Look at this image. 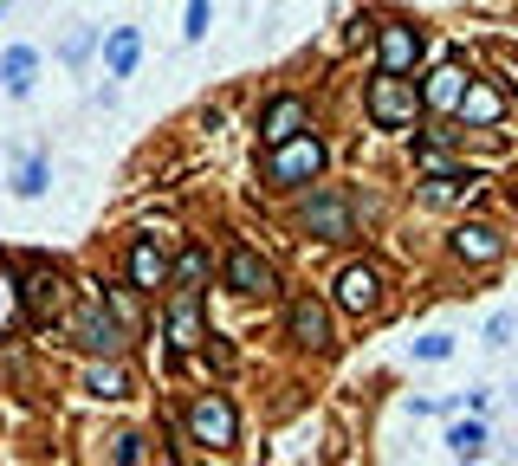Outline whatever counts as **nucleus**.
Instances as JSON below:
<instances>
[{
	"mask_svg": "<svg viewBox=\"0 0 518 466\" xmlns=\"http://www.w3.org/2000/svg\"><path fill=\"white\" fill-rule=\"evenodd\" d=\"M33 78H39V52L33 46H7V52H0V91H7V98H26Z\"/></svg>",
	"mask_w": 518,
	"mask_h": 466,
	"instance_id": "aec40b11",
	"label": "nucleus"
},
{
	"mask_svg": "<svg viewBox=\"0 0 518 466\" xmlns=\"http://www.w3.org/2000/svg\"><path fill=\"white\" fill-rule=\"evenodd\" d=\"M46 182H52V162L46 156H26L20 169H13V195H20V201H39V195H46Z\"/></svg>",
	"mask_w": 518,
	"mask_h": 466,
	"instance_id": "5701e85b",
	"label": "nucleus"
},
{
	"mask_svg": "<svg viewBox=\"0 0 518 466\" xmlns=\"http://www.w3.org/2000/svg\"><path fill=\"white\" fill-rule=\"evenodd\" d=\"M473 195H480V169H460V162L415 175V208H467Z\"/></svg>",
	"mask_w": 518,
	"mask_h": 466,
	"instance_id": "1a4fd4ad",
	"label": "nucleus"
},
{
	"mask_svg": "<svg viewBox=\"0 0 518 466\" xmlns=\"http://www.w3.org/2000/svg\"><path fill=\"white\" fill-rule=\"evenodd\" d=\"M285 337H292L298 350L324 356V350H331V305L311 298V292H292V298H285Z\"/></svg>",
	"mask_w": 518,
	"mask_h": 466,
	"instance_id": "9d476101",
	"label": "nucleus"
},
{
	"mask_svg": "<svg viewBox=\"0 0 518 466\" xmlns=\"http://www.w3.org/2000/svg\"><path fill=\"white\" fill-rule=\"evenodd\" d=\"M208 26H214V0H188V20H182V39H188V46H201V39H208Z\"/></svg>",
	"mask_w": 518,
	"mask_h": 466,
	"instance_id": "a878e982",
	"label": "nucleus"
},
{
	"mask_svg": "<svg viewBox=\"0 0 518 466\" xmlns=\"http://www.w3.org/2000/svg\"><path fill=\"white\" fill-rule=\"evenodd\" d=\"M182 434L195 447H208V454H227V447L240 441V415H234V402H227L221 389H201L195 402H188V415H182Z\"/></svg>",
	"mask_w": 518,
	"mask_h": 466,
	"instance_id": "7ed1b4c3",
	"label": "nucleus"
},
{
	"mask_svg": "<svg viewBox=\"0 0 518 466\" xmlns=\"http://www.w3.org/2000/svg\"><path fill=\"white\" fill-rule=\"evenodd\" d=\"M91 46H98V26H72V33H65V46H59V59H65V65H85Z\"/></svg>",
	"mask_w": 518,
	"mask_h": 466,
	"instance_id": "393cba45",
	"label": "nucleus"
},
{
	"mask_svg": "<svg viewBox=\"0 0 518 466\" xmlns=\"http://www.w3.org/2000/svg\"><path fill=\"white\" fill-rule=\"evenodd\" d=\"M20 318H26V305H20V279H13V266H0V337L20 331Z\"/></svg>",
	"mask_w": 518,
	"mask_h": 466,
	"instance_id": "b1692460",
	"label": "nucleus"
},
{
	"mask_svg": "<svg viewBox=\"0 0 518 466\" xmlns=\"http://www.w3.org/2000/svg\"><path fill=\"white\" fill-rule=\"evenodd\" d=\"M98 39H104V72L130 78L136 59H143V33H136V26H111V33H98Z\"/></svg>",
	"mask_w": 518,
	"mask_h": 466,
	"instance_id": "a211bd4d",
	"label": "nucleus"
},
{
	"mask_svg": "<svg viewBox=\"0 0 518 466\" xmlns=\"http://www.w3.org/2000/svg\"><path fill=\"white\" fill-rule=\"evenodd\" d=\"M486 344H493V350L512 344V318H493V324H486Z\"/></svg>",
	"mask_w": 518,
	"mask_h": 466,
	"instance_id": "c85d7f7f",
	"label": "nucleus"
},
{
	"mask_svg": "<svg viewBox=\"0 0 518 466\" xmlns=\"http://www.w3.org/2000/svg\"><path fill=\"white\" fill-rule=\"evenodd\" d=\"M421 52H428L421 26H408V20H383V26H376V72H402V78H415Z\"/></svg>",
	"mask_w": 518,
	"mask_h": 466,
	"instance_id": "9b49d317",
	"label": "nucleus"
},
{
	"mask_svg": "<svg viewBox=\"0 0 518 466\" xmlns=\"http://www.w3.org/2000/svg\"><path fill=\"white\" fill-rule=\"evenodd\" d=\"M324 162H331V149H324V136H311V130H298V136H285V143H272L266 149V162H259V182L266 188H311L324 175Z\"/></svg>",
	"mask_w": 518,
	"mask_h": 466,
	"instance_id": "f257e3e1",
	"label": "nucleus"
},
{
	"mask_svg": "<svg viewBox=\"0 0 518 466\" xmlns=\"http://www.w3.org/2000/svg\"><path fill=\"white\" fill-rule=\"evenodd\" d=\"M13 279H20V305H26L33 324H52L65 311V272L52 266V259H33V266L13 272Z\"/></svg>",
	"mask_w": 518,
	"mask_h": 466,
	"instance_id": "0eeeda50",
	"label": "nucleus"
},
{
	"mask_svg": "<svg viewBox=\"0 0 518 466\" xmlns=\"http://www.w3.org/2000/svg\"><path fill=\"white\" fill-rule=\"evenodd\" d=\"M130 285H136V292H162V285H169V253H162L156 240L130 246Z\"/></svg>",
	"mask_w": 518,
	"mask_h": 466,
	"instance_id": "f3484780",
	"label": "nucleus"
},
{
	"mask_svg": "<svg viewBox=\"0 0 518 466\" xmlns=\"http://www.w3.org/2000/svg\"><path fill=\"white\" fill-rule=\"evenodd\" d=\"M415 356L421 363H447V356H454V337H415Z\"/></svg>",
	"mask_w": 518,
	"mask_h": 466,
	"instance_id": "cd10ccee",
	"label": "nucleus"
},
{
	"mask_svg": "<svg viewBox=\"0 0 518 466\" xmlns=\"http://www.w3.org/2000/svg\"><path fill=\"white\" fill-rule=\"evenodd\" d=\"M85 395H98V402H124L130 395V376L117 369V356H98V363L85 369Z\"/></svg>",
	"mask_w": 518,
	"mask_h": 466,
	"instance_id": "412c9836",
	"label": "nucleus"
},
{
	"mask_svg": "<svg viewBox=\"0 0 518 466\" xmlns=\"http://www.w3.org/2000/svg\"><path fill=\"white\" fill-rule=\"evenodd\" d=\"M363 111H370L376 130H408V123L421 117V85L402 72H376L370 91H363Z\"/></svg>",
	"mask_w": 518,
	"mask_h": 466,
	"instance_id": "20e7f679",
	"label": "nucleus"
},
{
	"mask_svg": "<svg viewBox=\"0 0 518 466\" xmlns=\"http://www.w3.org/2000/svg\"><path fill=\"white\" fill-rule=\"evenodd\" d=\"M72 344L85 356H124V344H130V324L98 298V285H91L85 311H78V324H72Z\"/></svg>",
	"mask_w": 518,
	"mask_h": 466,
	"instance_id": "423d86ee",
	"label": "nucleus"
},
{
	"mask_svg": "<svg viewBox=\"0 0 518 466\" xmlns=\"http://www.w3.org/2000/svg\"><path fill=\"white\" fill-rule=\"evenodd\" d=\"M221 285L234 298H272V292H279V272H272V259L259 253V246L240 240L234 253H227V266H221Z\"/></svg>",
	"mask_w": 518,
	"mask_h": 466,
	"instance_id": "6e6552de",
	"label": "nucleus"
},
{
	"mask_svg": "<svg viewBox=\"0 0 518 466\" xmlns=\"http://www.w3.org/2000/svg\"><path fill=\"white\" fill-rule=\"evenodd\" d=\"M447 246H454L460 266H493V259H506V233H499L493 221H460Z\"/></svg>",
	"mask_w": 518,
	"mask_h": 466,
	"instance_id": "ddd939ff",
	"label": "nucleus"
},
{
	"mask_svg": "<svg viewBox=\"0 0 518 466\" xmlns=\"http://www.w3.org/2000/svg\"><path fill=\"white\" fill-rule=\"evenodd\" d=\"M298 130H311V104L305 98H292V91H285V98H272L266 111H259V143H285V136H298Z\"/></svg>",
	"mask_w": 518,
	"mask_h": 466,
	"instance_id": "2eb2a0df",
	"label": "nucleus"
},
{
	"mask_svg": "<svg viewBox=\"0 0 518 466\" xmlns=\"http://www.w3.org/2000/svg\"><path fill=\"white\" fill-rule=\"evenodd\" d=\"M162 331H169V350H175V356L201 350V337H208V305H201V292H175Z\"/></svg>",
	"mask_w": 518,
	"mask_h": 466,
	"instance_id": "f8f14e48",
	"label": "nucleus"
},
{
	"mask_svg": "<svg viewBox=\"0 0 518 466\" xmlns=\"http://www.w3.org/2000/svg\"><path fill=\"white\" fill-rule=\"evenodd\" d=\"M0 13H7V0H0Z\"/></svg>",
	"mask_w": 518,
	"mask_h": 466,
	"instance_id": "c756f323",
	"label": "nucleus"
},
{
	"mask_svg": "<svg viewBox=\"0 0 518 466\" xmlns=\"http://www.w3.org/2000/svg\"><path fill=\"white\" fill-rule=\"evenodd\" d=\"M298 233L318 240V246L357 240V201H350L344 188H311V195L298 201Z\"/></svg>",
	"mask_w": 518,
	"mask_h": 466,
	"instance_id": "f03ea898",
	"label": "nucleus"
},
{
	"mask_svg": "<svg viewBox=\"0 0 518 466\" xmlns=\"http://www.w3.org/2000/svg\"><path fill=\"white\" fill-rule=\"evenodd\" d=\"M467 65L460 59H447V65H434L428 72V85H421V111H441V117H454V104H460V91H467Z\"/></svg>",
	"mask_w": 518,
	"mask_h": 466,
	"instance_id": "dca6fc26",
	"label": "nucleus"
},
{
	"mask_svg": "<svg viewBox=\"0 0 518 466\" xmlns=\"http://www.w3.org/2000/svg\"><path fill=\"white\" fill-rule=\"evenodd\" d=\"M331 305H344L350 318H383V305H389V279H383V266H370V259H350V266H337V279H331Z\"/></svg>",
	"mask_w": 518,
	"mask_h": 466,
	"instance_id": "39448f33",
	"label": "nucleus"
},
{
	"mask_svg": "<svg viewBox=\"0 0 518 466\" xmlns=\"http://www.w3.org/2000/svg\"><path fill=\"white\" fill-rule=\"evenodd\" d=\"M208 272H214V259H208V246H182V253L169 259V285L175 292H208Z\"/></svg>",
	"mask_w": 518,
	"mask_h": 466,
	"instance_id": "6ab92c4d",
	"label": "nucleus"
},
{
	"mask_svg": "<svg viewBox=\"0 0 518 466\" xmlns=\"http://www.w3.org/2000/svg\"><path fill=\"white\" fill-rule=\"evenodd\" d=\"M454 123H467V130H499V123H506V98H499L486 78H467V91H460V104H454Z\"/></svg>",
	"mask_w": 518,
	"mask_h": 466,
	"instance_id": "4468645a",
	"label": "nucleus"
},
{
	"mask_svg": "<svg viewBox=\"0 0 518 466\" xmlns=\"http://www.w3.org/2000/svg\"><path fill=\"white\" fill-rule=\"evenodd\" d=\"M486 441H493V434H486L480 415H473V421H454V428H447V454H454V460H480Z\"/></svg>",
	"mask_w": 518,
	"mask_h": 466,
	"instance_id": "4be33fe9",
	"label": "nucleus"
},
{
	"mask_svg": "<svg viewBox=\"0 0 518 466\" xmlns=\"http://www.w3.org/2000/svg\"><path fill=\"white\" fill-rule=\"evenodd\" d=\"M111 460H117V466H143V460H149V441H143V434H117Z\"/></svg>",
	"mask_w": 518,
	"mask_h": 466,
	"instance_id": "bb28decb",
	"label": "nucleus"
}]
</instances>
